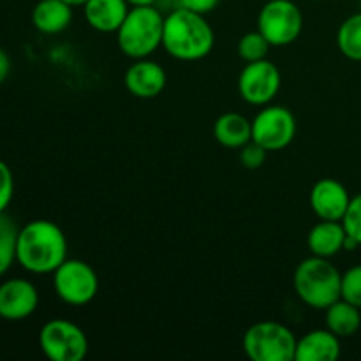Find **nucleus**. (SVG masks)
I'll return each mask as SVG.
<instances>
[{
	"mask_svg": "<svg viewBox=\"0 0 361 361\" xmlns=\"http://www.w3.org/2000/svg\"><path fill=\"white\" fill-rule=\"evenodd\" d=\"M67 259V238L51 221L37 219L18 231L16 263L35 275L53 274Z\"/></svg>",
	"mask_w": 361,
	"mask_h": 361,
	"instance_id": "obj_1",
	"label": "nucleus"
},
{
	"mask_svg": "<svg viewBox=\"0 0 361 361\" xmlns=\"http://www.w3.org/2000/svg\"><path fill=\"white\" fill-rule=\"evenodd\" d=\"M214 44V28L203 14L178 7L164 18L162 46L173 59L183 62L201 60L210 55Z\"/></svg>",
	"mask_w": 361,
	"mask_h": 361,
	"instance_id": "obj_2",
	"label": "nucleus"
},
{
	"mask_svg": "<svg viewBox=\"0 0 361 361\" xmlns=\"http://www.w3.org/2000/svg\"><path fill=\"white\" fill-rule=\"evenodd\" d=\"M293 286L305 305L316 310H326L341 300L342 274L326 257L312 256L296 267Z\"/></svg>",
	"mask_w": 361,
	"mask_h": 361,
	"instance_id": "obj_3",
	"label": "nucleus"
},
{
	"mask_svg": "<svg viewBox=\"0 0 361 361\" xmlns=\"http://www.w3.org/2000/svg\"><path fill=\"white\" fill-rule=\"evenodd\" d=\"M164 16L154 6L130 7L126 20L116 30L120 51L134 60L148 59L162 46Z\"/></svg>",
	"mask_w": 361,
	"mask_h": 361,
	"instance_id": "obj_4",
	"label": "nucleus"
},
{
	"mask_svg": "<svg viewBox=\"0 0 361 361\" xmlns=\"http://www.w3.org/2000/svg\"><path fill=\"white\" fill-rule=\"evenodd\" d=\"M298 338L275 321L256 323L243 335V351L252 361H295Z\"/></svg>",
	"mask_w": 361,
	"mask_h": 361,
	"instance_id": "obj_5",
	"label": "nucleus"
},
{
	"mask_svg": "<svg viewBox=\"0 0 361 361\" xmlns=\"http://www.w3.org/2000/svg\"><path fill=\"white\" fill-rule=\"evenodd\" d=\"M56 296L71 307L88 305L99 293V277L94 268L81 259H66L53 271Z\"/></svg>",
	"mask_w": 361,
	"mask_h": 361,
	"instance_id": "obj_6",
	"label": "nucleus"
},
{
	"mask_svg": "<svg viewBox=\"0 0 361 361\" xmlns=\"http://www.w3.org/2000/svg\"><path fill=\"white\" fill-rule=\"evenodd\" d=\"M39 345L51 361H83L88 355V338L78 324L51 319L41 328Z\"/></svg>",
	"mask_w": 361,
	"mask_h": 361,
	"instance_id": "obj_7",
	"label": "nucleus"
},
{
	"mask_svg": "<svg viewBox=\"0 0 361 361\" xmlns=\"http://www.w3.org/2000/svg\"><path fill=\"white\" fill-rule=\"evenodd\" d=\"M303 16L300 7L291 0H270L257 16V30L271 46H288L300 37Z\"/></svg>",
	"mask_w": 361,
	"mask_h": 361,
	"instance_id": "obj_8",
	"label": "nucleus"
},
{
	"mask_svg": "<svg viewBox=\"0 0 361 361\" xmlns=\"http://www.w3.org/2000/svg\"><path fill=\"white\" fill-rule=\"evenodd\" d=\"M296 136V118L284 106H268L252 120V141L268 152L284 150Z\"/></svg>",
	"mask_w": 361,
	"mask_h": 361,
	"instance_id": "obj_9",
	"label": "nucleus"
},
{
	"mask_svg": "<svg viewBox=\"0 0 361 361\" xmlns=\"http://www.w3.org/2000/svg\"><path fill=\"white\" fill-rule=\"evenodd\" d=\"M281 71L270 60L249 62L238 78V92L252 106H267L281 90Z\"/></svg>",
	"mask_w": 361,
	"mask_h": 361,
	"instance_id": "obj_10",
	"label": "nucleus"
},
{
	"mask_svg": "<svg viewBox=\"0 0 361 361\" xmlns=\"http://www.w3.org/2000/svg\"><path fill=\"white\" fill-rule=\"evenodd\" d=\"M39 307L37 288L27 279H7L0 284V319L23 321Z\"/></svg>",
	"mask_w": 361,
	"mask_h": 361,
	"instance_id": "obj_11",
	"label": "nucleus"
},
{
	"mask_svg": "<svg viewBox=\"0 0 361 361\" xmlns=\"http://www.w3.org/2000/svg\"><path fill=\"white\" fill-rule=\"evenodd\" d=\"M351 196L335 178H323L310 190V207L321 221H342L348 212Z\"/></svg>",
	"mask_w": 361,
	"mask_h": 361,
	"instance_id": "obj_12",
	"label": "nucleus"
},
{
	"mask_svg": "<svg viewBox=\"0 0 361 361\" xmlns=\"http://www.w3.org/2000/svg\"><path fill=\"white\" fill-rule=\"evenodd\" d=\"M126 88L137 99H154L164 90L166 71L161 63L140 59L126 71Z\"/></svg>",
	"mask_w": 361,
	"mask_h": 361,
	"instance_id": "obj_13",
	"label": "nucleus"
},
{
	"mask_svg": "<svg viewBox=\"0 0 361 361\" xmlns=\"http://www.w3.org/2000/svg\"><path fill=\"white\" fill-rule=\"evenodd\" d=\"M130 6L127 0H87L83 4L85 20L94 30L116 32L126 20Z\"/></svg>",
	"mask_w": 361,
	"mask_h": 361,
	"instance_id": "obj_14",
	"label": "nucleus"
},
{
	"mask_svg": "<svg viewBox=\"0 0 361 361\" xmlns=\"http://www.w3.org/2000/svg\"><path fill=\"white\" fill-rule=\"evenodd\" d=\"M341 356V338L330 330H314L296 345L295 361H335Z\"/></svg>",
	"mask_w": 361,
	"mask_h": 361,
	"instance_id": "obj_15",
	"label": "nucleus"
},
{
	"mask_svg": "<svg viewBox=\"0 0 361 361\" xmlns=\"http://www.w3.org/2000/svg\"><path fill=\"white\" fill-rule=\"evenodd\" d=\"M344 224L342 221H321L310 229L309 236H307V245H309L312 256L319 257H330L337 256L341 250H344L345 242Z\"/></svg>",
	"mask_w": 361,
	"mask_h": 361,
	"instance_id": "obj_16",
	"label": "nucleus"
},
{
	"mask_svg": "<svg viewBox=\"0 0 361 361\" xmlns=\"http://www.w3.org/2000/svg\"><path fill=\"white\" fill-rule=\"evenodd\" d=\"M73 21V6L63 0H39L32 9V25L42 34H60Z\"/></svg>",
	"mask_w": 361,
	"mask_h": 361,
	"instance_id": "obj_17",
	"label": "nucleus"
},
{
	"mask_svg": "<svg viewBox=\"0 0 361 361\" xmlns=\"http://www.w3.org/2000/svg\"><path fill=\"white\" fill-rule=\"evenodd\" d=\"M214 136L222 147L242 148L252 140V122L240 113H224L215 122Z\"/></svg>",
	"mask_w": 361,
	"mask_h": 361,
	"instance_id": "obj_18",
	"label": "nucleus"
},
{
	"mask_svg": "<svg viewBox=\"0 0 361 361\" xmlns=\"http://www.w3.org/2000/svg\"><path fill=\"white\" fill-rule=\"evenodd\" d=\"M361 309L345 300H337L326 309V326L338 338L353 337L361 326Z\"/></svg>",
	"mask_w": 361,
	"mask_h": 361,
	"instance_id": "obj_19",
	"label": "nucleus"
},
{
	"mask_svg": "<svg viewBox=\"0 0 361 361\" xmlns=\"http://www.w3.org/2000/svg\"><path fill=\"white\" fill-rule=\"evenodd\" d=\"M337 44L342 55L355 62H361V13L353 14L341 25Z\"/></svg>",
	"mask_w": 361,
	"mask_h": 361,
	"instance_id": "obj_20",
	"label": "nucleus"
},
{
	"mask_svg": "<svg viewBox=\"0 0 361 361\" xmlns=\"http://www.w3.org/2000/svg\"><path fill=\"white\" fill-rule=\"evenodd\" d=\"M18 226L6 214H0V277L6 275L16 263Z\"/></svg>",
	"mask_w": 361,
	"mask_h": 361,
	"instance_id": "obj_21",
	"label": "nucleus"
},
{
	"mask_svg": "<svg viewBox=\"0 0 361 361\" xmlns=\"http://www.w3.org/2000/svg\"><path fill=\"white\" fill-rule=\"evenodd\" d=\"M270 42L264 39V35L259 30L247 32L238 41V55L247 63L257 62V60L267 59L268 51H270Z\"/></svg>",
	"mask_w": 361,
	"mask_h": 361,
	"instance_id": "obj_22",
	"label": "nucleus"
},
{
	"mask_svg": "<svg viewBox=\"0 0 361 361\" xmlns=\"http://www.w3.org/2000/svg\"><path fill=\"white\" fill-rule=\"evenodd\" d=\"M341 298L361 309V264H356L342 274Z\"/></svg>",
	"mask_w": 361,
	"mask_h": 361,
	"instance_id": "obj_23",
	"label": "nucleus"
},
{
	"mask_svg": "<svg viewBox=\"0 0 361 361\" xmlns=\"http://www.w3.org/2000/svg\"><path fill=\"white\" fill-rule=\"evenodd\" d=\"M342 224H344L348 236L355 238L361 245V192L358 196L351 197V203H349L348 212L342 219Z\"/></svg>",
	"mask_w": 361,
	"mask_h": 361,
	"instance_id": "obj_24",
	"label": "nucleus"
},
{
	"mask_svg": "<svg viewBox=\"0 0 361 361\" xmlns=\"http://www.w3.org/2000/svg\"><path fill=\"white\" fill-rule=\"evenodd\" d=\"M267 155L268 150H264L261 145H257L252 140L245 147L240 148V161H242L243 168L247 169H259L267 161Z\"/></svg>",
	"mask_w": 361,
	"mask_h": 361,
	"instance_id": "obj_25",
	"label": "nucleus"
},
{
	"mask_svg": "<svg viewBox=\"0 0 361 361\" xmlns=\"http://www.w3.org/2000/svg\"><path fill=\"white\" fill-rule=\"evenodd\" d=\"M14 196V176L9 166L0 159V214H6Z\"/></svg>",
	"mask_w": 361,
	"mask_h": 361,
	"instance_id": "obj_26",
	"label": "nucleus"
},
{
	"mask_svg": "<svg viewBox=\"0 0 361 361\" xmlns=\"http://www.w3.org/2000/svg\"><path fill=\"white\" fill-rule=\"evenodd\" d=\"M178 2L180 7H183V9H189L192 13L203 14L204 16V14L212 13L219 6L221 0H178Z\"/></svg>",
	"mask_w": 361,
	"mask_h": 361,
	"instance_id": "obj_27",
	"label": "nucleus"
},
{
	"mask_svg": "<svg viewBox=\"0 0 361 361\" xmlns=\"http://www.w3.org/2000/svg\"><path fill=\"white\" fill-rule=\"evenodd\" d=\"M11 73V59L6 53V49L0 48V85L7 80Z\"/></svg>",
	"mask_w": 361,
	"mask_h": 361,
	"instance_id": "obj_28",
	"label": "nucleus"
},
{
	"mask_svg": "<svg viewBox=\"0 0 361 361\" xmlns=\"http://www.w3.org/2000/svg\"><path fill=\"white\" fill-rule=\"evenodd\" d=\"M130 7H143V6H154L155 0H127Z\"/></svg>",
	"mask_w": 361,
	"mask_h": 361,
	"instance_id": "obj_29",
	"label": "nucleus"
},
{
	"mask_svg": "<svg viewBox=\"0 0 361 361\" xmlns=\"http://www.w3.org/2000/svg\"><path fill=\"white\" fill-rule=\"evenodd\" d=\"M63 2L71 4V6H73V7H76V6H83V4L87 2V0H63Z\"/></svg>",
	"mask_w": 361,
	"mask_h": 361,
	"instance_id": "obj_30",
	"label": "nucleus"
},
{
	"mask_svg": "<svg viewBox=\"0 0 361 361\" xmlns=\"http://www.w3.org/2000/svg\"><path fill=\"white\" fill-rule=\"evenodd\" d=\"M316 2H317V0H316Z\"/></svg>",
	"mask_w": 361,
	"mask_h": 361,
	"instance_id": "obj_31",
	"label": "nucleus"
}]
</instances>
